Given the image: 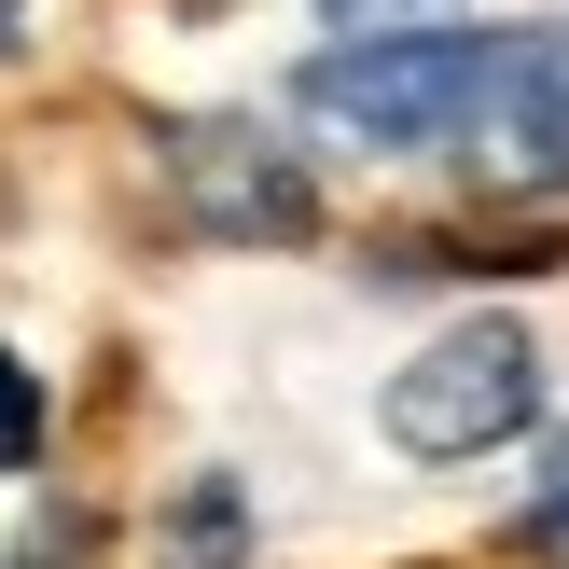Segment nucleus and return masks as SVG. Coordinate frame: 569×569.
I'll use <instances>...</instances> for the list:
<instances>
[{
  "label": "nucleus",
  "instance_id": "nucleus-8",
  "mask_svg": "<svg viewBox=\"0 0 569 569\" xmlns=\"http://www.w3.org/2000/svg\"><path fill=\"white\" fill-rule=\"evenodd\" d=\"M320 14H333V28H348V42H361V28H431V14H445V0H320Z\"/></svg>",
  "mask_w": 569,
  "mask_h": 569
},
{
  "label": "nucleus",
  "instance_id": "nucleus-2",
  "mask_svg": "<svg viewBox=\"0 0 569 569\" xmlns=\"http://www.w3.org/2000/svg\"><path fill=\"white\" fill-rule=\"evenodd\" d=\"M528 417H542V348H528V320H445L431 348L376 389V431L403 445L417 472H472V459H500Z\"/></svg>",
  "mask_w": 569,
  "mask_h": 569
},
{
  "label": "nucleus",
  "instance_id": "nucleus-4",
  "mask_svg": "<svg viewBox=\"0 0 569 569\" xmlns=\"http://www.w3.org/2000/svg\"><path fill=\"white\" fill-rule=\"evenodd\" d=\"M167 167H181V209L209 222L222 250L306 237V167L278 153L264 126H167Z\"/></svg>",
  "mask_w": 569,
  "mask_h": 569
},
{
  "label": "nucleus",
  "instance_id": "nucleus-6",
  "mask_svg": "<svg viewBox=\"0 0 569 569\" xmlns=\"http://www.w3.org/2000/svg\"><path fill=\"white\" fill-rule=\"evenodd\" d=\"M515 556L569 569V431H542V472H528V500H515Z\"/></svg>",
  "mask_w": 569,
  "mask_h": 569
},
{
  "label": "nucleus",
  "instance_id": "nucleus-5",
  "mask_svg": "<svg viewBox=\"0 0 569 569\" xmlns=\"http://www.w3.org/2000/svg\"><path fill=\"white\" fill-rule=\"evenodd\" d=\"M167 569H250V500H237V472H194V487L167 500Z\"/></svg>",
  "mask_w": 569,
  "mask_h": 569
},
{
  "label": "nucleus",
  "instance_id": "nucleus-7",
  "mask_svg": "<svg viewBox=\"0 0 569 569\" xmlns=\"http://www.w3.org/2000/svg\"><path fill=\"white\" fill-rule=\"evenodd\" d=\"M42 459V389H28V361L0 348V472H28Z\"/></svg>",
  "mask_w": 569,
  "mask_h": 569
},
{
  "label": "nucleus",
  "instance_id": "nucleus-1",
  "mask_svg": "<svg viewBox=\"0 0 569 569\" xmlns=\"http://www.w3.org/2000/svg\"><path fill=\"white\" fill-rule=\"evenodd\" d=\"M472 83H487V28H361L292 70V111L348 153H459Z\"/></svg>",
  "mask_w": 569,
  "mask_h": 569
},
{
  "label": "nucleus",
  "instance_id": "nucleus-3",
  "mask_svg": "<svg viewBox=\"0 0 569 569\" xmlns=\"http://www.w3.org/2000/svg\"><path fill=\"white\" fill-rule=\"evenodd\" d=\"M472 167L500 194H569V14L487 28V83H472Z\"/></svg>",
  "mask_w": 569,
  "mask_h": 569
}]
</instances>
